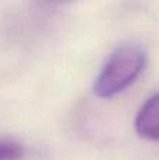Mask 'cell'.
I'll return each instance as SVG.
<instances>
[{"instance_id": "obj_1", "label": "cell", "mask_w": 159, "mask_h": 160, "mask_svg": "<svg viewBox=\"0 0 159 160\" xmlns=\"http://www.w3.org/2000/svg\"><path fill=\"white\" fill-rule=\"evenodd\" d=\"M146 53L134 44L121 45L103 65L93 86V91L100 98H111L130 87L144 72Z\"/></svg>"}, {"instance_id": "obj_2", "label": "cell", "mask_w": 159, "mask_h": 160, "mask_svg": "<svg viewBox=\"0 0 159 160\" xmlns=\"http://www.w3.org/2000/svg\"><path fill=\"white\" fill-rule=\"evenodd\" d=\"M134 127L141 138L159 142V93L144 102L137 112Z\"/></svg>"}, {"instance_id": "obj_3", "label": "cell", "mask_w": 159, "mask_h": 160, "mask_svg": "<svg viewBox=\"0 0 159 160\" xmlns=\"http://www.w3.org/2000/svg\"><path fill=\"white\" fill-rule=\"evenodd\" d=\"M24 149L20 143L10 141L0 142V160H21Z\"/></svg>"}]
</instances>
